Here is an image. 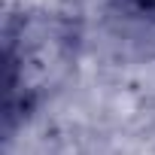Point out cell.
<instances>
[{
	"instance_id": "6da1fadb",
	"label": "cell",
	"mask_w": 155,
	"mask_h": 155,
	"mask_svg": "<svg viewBox=\"0 0 155 155\" xmlns=\"http://www.w3.org/2000/svg\"><path fill=\"white\" fill-rule=\"evenodd\" d=\"M76 28L61 15H18L6 28V131L52 91L73 64Z\"/></svg>"
},
{
	"instance_id": "7a4b0ae2",
	"label": "cell",
	"mask_w": 155,
	"mask_h": 155,
	"mask_svg": "<svg viewBox=\"0 0 155 155\" xmlns=\"http://www.w3.org/2000/svg\"><path fill=\"white\" fill-rule=\"evenodd\" d=\"M122 3L140 15H155V0H122Z\"/></svg>"
}]
</instances>
